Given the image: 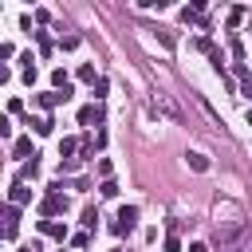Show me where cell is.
Returning <instances> with one entry per match:
<instances>
[{
    "mask_svg": "<svg viewBox=\"0 0 252 252\" xmlns=\"http://www.w3.org/2000/svg\"><path fill=\"white\" fill-rule=\"evenodd\" d=\"M134 224H138V205H122V209H118V220L110 224V232H114V236H126Z\"/></svg>",
    "mask_w": 252,
    "mask_h": 252,
    "instance_id": "1",
    "label": "cell"
},
{
    "mask_svg": "<svg viewBox=\"0 0 252 252\" xmlns=\"http://www.w3.org/2000/svg\"><path fill=\"white\" fill-rule=\"evenodd\" d=\"M39 213H43V220H55L59 213H67V197H63V193H47V197L39 201Z\"/></svg>",
    "mask_w": 252,
    "mask_h": 252,
    "instance_id": "2",
    "label": "cell"
},
{
    "mask_svg": "<svg viewBox=\"0 0 252 252\" xmlns=\"http://www.w3.org/2000/svg\"><path fill=\"white\" fill-rule=\"evenodd\" d=\"M75 94V87H67V91H43V94H35V106H43V110H51V106H59V102H67Z\"/></svg>",
    "mask_w": 252,
    "mask_h": 252,
    "instance_id": "3",
    "label": "cell"
},
{
    "mask_svg": "<svg viewBox=\"0 0 252 252\" xmlns=\"http://www.w3.org/2000/svg\"><path fill=\"white\" fill-rule=\"evenodd\" d=\"M102 122V102H87L79 110V126H98Z\"/></svg>",
    "mask_w": 252,
    "mask_h": 252,
    "instance_id": "4",
    "label": "cell"
},
{
    "mask_svg": "<svg viewBox=\"0 0 252 252\" xmlns=\"http://www.w3.org/2000/svg\"><path fill=\"white\" fill-rule=\"evenodd\" d=\"M39 232H43V236H51V240H71L67 224H59V220H39Z\"/></svg>",
    "mask_w": 252,
    "mask_h": 252,
    "instance_id": "5",
    "label": "cell"
},
{
    "mask_svg": "<svg viewBox=\"0 0 252 252\" xmlns=\"http://www.w3.org/2000/svg\"><path fill=\"white\" fill-rule=\"evenodd\" d=\"M154 110H161V114H165V118H173V122L181 118V110H177V106L169 102V94H161V91H158V98H154Z\"/></svg>",
    "mask_w": 252,
    "mask_h": 252,
    "instance_id": "6",
    "label": "cell"
},
{
    "mask_svg": "<svg viewBox=\"0 0 252 252\" xmlns=\"http://www.w3.org/2000/svg\"><path fill=\"white\" fill-rule=\"evenodd\" d=\"M28 201H32V189H28V185H20V181H16V185H12V189H8V205H28Z\"/></svg>",
    "mask_w": 252,
    "mask_h": 252,
    "instance_id": "7",
    "label": "cell"
},
{
    "mask_svg": "<svg viewBox=\"0 0 252 252\" xmlns=\"http://www.w3.org/2000/svg\"><path fill=\"white\" fill-rule=\"evenodd\" d=\"M35 158H39V154H35ZM35 158L20 165V185H28V181H35V177H39V161H35Z\"/></svg>",
    "mask_w": 252,
    "mask_h": 252,
    "instance_id": "8",
    "label": "cell"
},
{
    "mask_svg": "<svg viewBox=\"0 0 252 252\" xmlns=\"http://www.w3.org/2000/svg\"><path fill=\"white\" fill-rule=\"evenodd\" d=\"M28 154L35 158V150H32V138H16V142H12V158H28Z\"/></svg>",
    "mask_w": 252,
    "mask_h": 252,
    "instance_id": "9",
    "label": "cell"
},
{
    "mask_svg": "<svg viewBox=\"0 0 252 252\" xmlns=\"http://www.w3.org/2000/svg\"><path fill=\"white\" fill-rule=\"evenodd\" d=\"M75 154H79V142H75V138H63V142H59V158H63V161H71Z\"/></svg>",
    "mask_w": 252,
    "mask_h": 252,
    "instance_id": "10",
    "label": "cell"
},
{
    "mask_svg": "<svg viewBox=\"0 0 252 252\" xmlns=\"http://www.w3.org/2000/svg\"><path fill=\"white\" fill-rule=\"evenodd\" d=\"M32 126H35V134H39V138H47V134H51V126H55V122H51V118H47V114H39V118H32Z\"/></svg>",
    "mask_w": 252,
    "mask_h": 252,
    "instance_id": "11",
    "label": "cell"
},
{
    "mask_svg": "<svg viewBox=\"0 0 252 252\" xmlns=\"http://www.w3.org/2000/svg\"><path fill=\"white\" fill-rule=\"evenodd\" d=\"M185 161H189V169H197V173L209 169V158H205V154H185Z\"/></svg>",
    "mask_w": 252,
    "mask_h": 252,
    "instance_id": "12",
    "label": "cell"
},
{
    "mask_svg": "<svg viewBox=\"0 0 252 252\" xmlns=\"http://www.w3.org/2000/svg\"><path fill=\"white\" fill-rule=\"evenodd\" d=\"M244 16H248V8H244V4H236V8H232V12H228V24H232V28H236V24H240V20H244Z\"/></svg>",
    "mask_w": 252,
    "mask_h": 252,
    "instance_id": "13",
    "label": "cell"
},
{
    "mask_svg": "<svg viewBox=\"0 0 252 252\" xmlns=\"http://www.w3.org/2000/svg\"><path fill=\"white\" fill-rule=\"evenodd\" d=\"M79 79H83V83H98V75H94V67H91V63H83V67H79Z\"/></svg>",
    "mask_w": 252,
    "mask_h": 252,
    "instance_id": "14",
    "label": "cell"
},
{
    "mask_svg": "<svg viewBox=\"0 0 252 252\" xmlns=\"http://www.w3.org/2000/svg\"><path fill=\"white\" fill-rule=\"evenodd\" d=\"M94 220H98V209H94V205H87V209H83V224H87V228H94Z\"/></svg>",
    "mask_w": 252,
    "mask_h": 252,
    "instance_id": "15",
    "label": "cell"
},
{
    "mask_svg": "<svg viewBox=\"0 0 252 252\" xmlns=\"http://www.w3.org/2000/svg\"><path fill=\"white\" fill-rule=\"evenodd\" d=\"M87 244H91V236H87V232H71V248H79V252H83Z\"/></svg>",
    "mask_w": 252,
    "mask_h": 252,
    "instance_id": "16",
    "label": "cell"
},
{
    "mask_svg": "<svg viewBox=\"0 0 252 252\" xmlns=\"http://www.w3.org/2000/svg\"><path fill=\"white\" fill-rule=\"evenodd\" d=\"M106 91H110V83H106V79H98V83H94V102H102V98H106Z\"/></svg>",
    "mask_w": 252,
    "mask_h": 252,
    "instance_id": "17",
    "label": "cell"
},
{
    "mask_svg": "<svg viewBox=\"0 0 252 252\" xmlns=\"http://www.w3.org/2000/svg\"><path fill=\"white\" fill-rule=\"evenodd\" d=\"M4 220L16 228V220H20V205H8V209H4Z\"/></svg>",
    "mask_w": 252,
    "mask_h": 252,
    "instance_id": "18",
    "label": "cell"
},
{
    "mask_svg": "<svg viewBox=\"0 0 252 252\" xmlns=\"http://www.w3.org/2000/svg\"><path fill=\"white\" fill-rule=\"evenodd\" d=\"M98 193H102V197H118V185H114V181H102Z\"/></svg>",
    "mask_w": 252,
    "mask_h": 252,
    "instance_id": "19",
    "label": "cell"
},
{
    "mask_svg": "<svg viewBox=\"0 0 252 252\" xmlns=\"http://www.w3.org/2000/svg\"><path fill=\"white\" fill-rule=\"evenodd\" d=\"M35 39H39V51H43V55H51V39H47L43 32H35Z\"/></svg>",
    "mask_w": 252,
    "mask_h": 252,
    "instance_id": "20",
    "label": "cell"
},
{
    "mask_svg": "<svg viewBox=\"0 0 252 252\" xmlns=\"http://www.w3.org/2000/svg\"><path fill=\"white\" fill-rule=\"evenodd\" d=\"M98 173H102V177L110 181V173H114V165H110V158H102V161H98Z\"/></svg>",
    "mask_w": 252,
    "mask_h": 252,
    "instance_id": "21",
    "label": "cell"
},
{
    "mask_svg": "<svg viewBox=\"0 0 252 252\" xmlns=\"http://www.w3.org/2000/svg\"><path fill=\"white\" fill-rule=\"evenodd\" d=\"M165 252H181V240L177 236H165Z\"/></svg>",
    "mask_w": 252,
    "mask_h": 252,
    "instance_id": "22",
    "label": "cell"
},
{
    "mask_svg": "<svg viewBox=\"0 0 252 252\" xmlns=\"http://www.w3.org/2000/svg\"><path fill=\"white\" fill-rule=\"evenodd\" d=\"M240 94H244V98H252V79H244V83H240Z\"/></svg>",
    "mask_w": 252,
    "mask_h": 252,
    "instance_id": "23",
    "label": "cell"
},
{
    "mask_svg": "<svg viewBox=\"0 0 252 252\" xmlns=\"http://www.w3.org/2000/svg\"><path fill=\"white\" fill-rule=\"evenodd\" d=\"M189 252H209V244H201V240H193V244H189Z\"/></svg>",
    "mask_w": 252,
    "mask_h": 252,
    "instance_id": "24",
    "label": "cell"
},
{
    "mask_svg": "<svg viewBox=\"0 0 252 252\" xmlns=\"http://www.w3.org/2000/svg\"><path fill=\"white\" fill-rule=\"evenodd\" d=\"M16 252H39V248H35V244H24V248H16Z\"/></svg>",
    "mask_w": 252,
    "mask_h": 252,
    "instance_id": "25",
    "label": "cell"
},
{
    "mask_svg": "<svg viewBox=\"0 0 252 252\" xmlns=\"http://www.w3.org/2000/svg\"><path fill=\"white\" fill-rule=\"evenodd\" d=\"M248 126H252V106H248Z\"/></svg>",
    "mask_w": 252,
    "mask_h": 252,
    "instance_id": "26",
    "label": "cell"
},
{
    "mask_svg": "<svg viewBox=\"0 0 252 252\" xmlns=\"http://www.w3.org/2000/svg\"><path fill=\"white\" fill-rule=\"evenodd\" d=\"M110 252H122V248H110Z\"/></svg>",
    "mask_w": 252,
    "mask_h": 252,
    "instance_id": "27",
    "label": "cell"
}]
</instances>
